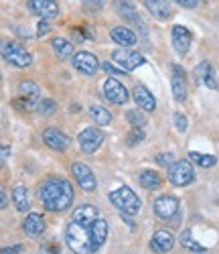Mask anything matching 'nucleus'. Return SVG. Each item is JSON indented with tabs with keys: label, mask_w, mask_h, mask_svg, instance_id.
Returning <instances> with one entry per match:
<instances>
[{
	"label": "nucleus",
	"mask_w": 219,
	"mask_h": 254,
	"mask_svg": "<svg viewBox=\"0 0 219 254\" xmlns=\"http://www.w3.org/2000/svg\"><path fill=\"white\" fill-rule=\"evenodd\" d=\"M39 199L49 211H65L73 203V187L63 177H49L39 187Z\"/></svg>",
	"instance_id": "obj_1"
},
{
	"label": "nucleus",
	"mask_w": 219,
	"mask_h": 254,
	"mask_svg": "<svg viewBox=\"0 0 219 254\" xmlns=\"http://www.w3.org/2000/svg\"><path fill=\"white\" fill-rule=\"evenodd\" d=\"M96 220H71L65 230V242L75 254H94L100 250L94 234Z\"/></svg>",
	"instance_id": "obj_2"
},
{
	"label": "nucleus",
	"mask_w": 219,
	"mask_h": 254,
	"mask_svg": "<svg viewBox=\"0 0 219 254\" xmlns=\"http://www.w3.org/2000/svg\"><path fill=\"white\" fill-rule=\"evenodd\" d=\"M110 201H112L122 211V214H126V216H136L138 211H140V207H142L138 195L130 187H126V185L124 187H118L116 191L110 193Z\"/></svg>",
	"instance_id": "obj_3"
},
{
	"label": "nucleus",
	"mask_w": 219,
	"mask_h": 254,
	"mask_svg": "<svg viewBox=\"0 0 219 254\" xmlns=\"http://www.w3.org/2000/svg\"><path fill=\"white\" fill-rule=\"evenodd\" d=\"M195 179V169H193V163H189L187 159H181V161H174L170 167H168V181L177 187H185L189 183H193Z\"/></svg>",
	"instance_id": "obj_4"
},
{
	"label": "nucleus",
	"mask_w": 219,
	"mask_h": 254,
	"mask_svg": "<svg viewBox=\"0 0 219 254\" xmlns=\"http://www.w3.org/2000/svg\"><path fill=\"white\" fill-rule=\"evenodd\" d=\"M2 57L6 63H10L14 67H20V69L31 67V63H33V55L18 43H6L2 47Z\"/></svg>",
	"instance_id": "obj_5"
},
{
	"label": "nucleus",
	"mask_w": 219,
	"mask_h": 254,
	"mask_svg": "<svg viewBox=\"0 0 219 254\" xmlns=\"http://www.w3.org/2000/svg\"><path fill=\"white\" fill-rule=\"evenodd\" d=\"M41 88L37 86L35 81L31 79H25V81H20V86H18V100L16 102H23V106L20 108L23 110H37V104L41 102Z\"/></svg>",
	"instance_id": "obj_6"
},
{
	"label": "nucleus",
	"mask_w": 219,
	"mask_h": 254,
	"mask_svg": "<svg viewBox=\"0 0 219 254\" xmlns=\"http://www.w3.org/2000/svg\"><path fill=\"white\" fill-rule=\"evenodd\" d=\"M112 59L116 65H120V69L124 71H134L136 67L144 65V55H140L138 51H130V49H118L112 53Z\"/></svg>",
	"instance_id": "obj_7"
},
{
	"label": "nucleus",
	"mask_w": 219,
	"mask_h": 254,
	"mask_svg": "<svg viewBox=\"0 0 219 254\" xmlns=\"http://www.w3.org/2000/svg\"><path fill=\"white\" fill-rule=\"evenodd\" d=\"M102 142H104V132L98 130V128H94V126L81 130V134H79V138H77L79 149H81V153H85V155L96 153L100 146H102Z\"/></svg>",
	"instance_id": "obj_8"
},
{
	"label": "nucleus",
	"mask_w": 219,
	"mask_h": 254,
	"mask_svg": "<svg viewBox=\"0 0 219 254\" xmlns=\"http://www.w3.org/2000/svg\"><path fill=\"white\" fill-rule=\"evenodd\" d=\"M104 96H106V100H110L112 104H118V106L120 104H126L128 98H130L126 86H124L122 81H118L116 77H108L104 81Z\"/></svg>",
	"instance_id": "obj_9"
},
{
	"label": "nucleus",
	"mask_w": 219,
	"mask_h": 254,
	"mask_svg": "<svg viewBox=\"0 0 219 254\" xmlns=\"http://www.w3.org/2000/svg\"><path fill=\"white\" fill-rule=\"evenodd\" d=\"M170 41H172V47L179 55H187L189 49H191V43H193V35L187 27H181V25H174L172 31H170Z\"/></svg>",
	"instance_id": "obj_10"
},
{
	"label": "nucleus",
	"mask_w": 219,
	"mask_h": 254,
	"mask_svg": "<svg viewBox=\"0 0 219 254\" xmlns=\"http://www.w3.org/2000/svg\"><path fill=\"white\" fill-rule=\"evenodd\" d=\"M73 67L83 73V75H94L98 69H100V61L96 55L87 53V51H79V53H73Z\"/></svg>",
	"instance_id": "obj_11"
},
{
	"label": "nucleus",
	"mask_w": 219,
	"mask_h": 254,
	"mask_svg": "<svg viewBox=\"0 0 219 254\" xmlns=\"http://www.w3.org/2000/svg\"><path fill=\"white\" fill-rule=\"evenodd\" d=\"M71 173L73 177L77 179V183L81 185V189H85V191H94V189L98 187V181H96V175L94 171L87 165L83 163H73L71 165Z\"/></svg>",
	"instance_id": "obj_12"
},
{
	"label": "nucleus",
	"mask_w": 219,
	"mask_h": 254,
	"mask_svg": "<svg viewBox=\"0 0 219 254\" xmlns=\"http://www.w3.org/2000/svg\"><path fill=\"white\" fill-rule=\"evenodd\" d=\"M29 10L45 20L59 16V4L55 0H29Z\"/></svg>",
	"instance_id": "obj_13"
},
{
	"label": "nucleus",
	"mask_w": 219,
	"mask_h": 254,
	"mask_svg": "<svg viewBox=\"0 0 219 254\" xmlns=\"http://www.w3.org/2000/svg\"><path fill=\"white\" fill-rule=\"evenodd\" d=\"M179 199L174 197V195H161L157 201H155V214L163 220H170L177 216V211H179Z\"/></svg>",
	"instance_id": "obj_14"
},
{
	"label": "nucleus",
	"mask_w": 219,
	"mask_h": 254,
	"mask_svg": "<svg viewBox=\"0 0 219 254\" xmlns=\"http://www.w3.org/2000/svg\"><path fill=\"white\" fill-rule=\"evenodd\" d=\"M193 75H195V81L199 83V86H205V88H209V90H215V71H213V65L209 61H201L199 65L195 67V71H193Z\"/></svg>",
	"instance_id": "obj_15"
},
{
	"label": "nucleus",
	"mask_w": 219,
	"mask_h": 254,
	"mask_svg": "<svg viewBox=\"0 0 219 254\" xmlns=\"http://www.w3.org/2000/svg\"><path fill=\"white\" fill-rule=\"evenodd\" d=\"M43 140H45V144L51 146L53 151H67V146L71 142L67 134H63L57 128H47L45 132H43Z\"/></svg>",
	"instance_id": "obj_16"
},
{
	"label": "nucleus",
	"mask_w": 219,
	"mask_h": 254,
	"mask_svg": "<svg viewBox=\"0 0 219 254\" xmlns=\"http://www.w3.org/2000/svg\"><path fill=\"white\" fill-rule=\"evenodd\" d=\"M172 96L177 102L187 100V75H185L183 67H179V65L172 67Z\"/></svg>",
	"instance_id": "obj_17"
},
{
	"label": "nucleus",
	"mask_w": 219,
	"mask_h": 254,
	"mask_svg": "<svg viewBox=\"0 0 219 254\" xmlns=\"http://www.w3.org/2000/svg\"><path fill=\"white\" fill-rule=\"evenodd\" d=\"M148 12L159 18V20H168L172 16V6L168 4V0H142Z\"/></svg>",
	"instance_id": "obj_18"
},
{
	"label": "nucleus",
	"mask_w": 219,
	"mask_h": 254,
	"mask_svg": "<svg viewBox=\"0 0 219 254\" xmlns=\"http://www.w3.org/2000/svg\"><path fill=\"white\" fill-rule=\"evenodd\" d=\"M132 98H134V102L138 104V108H140L142 112H152V110L157 108L155 96H152L144 86H136L134 92H132Z\"/></svg>",
	"instance_id": "obj_19"
},
{
	"label": "nucleus",
	"mask_w": 219,
	"mask_h": 254,
	"mask_svg": "<svg viewBox=\"0 0 219 254\" xmlns=\"http://www.w3.org/2000/svg\"><path fill=\"white\" fill-rule=\"evenodd\" d=\"M172 246H174V238H172L170 232H166V230L155 232V236H152V240H150V248L155 252H159V254L168 252Z\"/></svg>",
	"instance_id": "obj_20"
},
{
	"label": "nucleus",
	"mask_w": 219,
	"mask_h": 254,
	"mask_svg": "<svg viewBox=\"0 0 219 254\" xmlns=\"http://www.w3.org/2000/svg\"><path fill=\"white\" fill-rule=\"evenodd\" d=\"M23 230H25V234L31 236V238H37L41 236L43 232H45V220H43L41 214H29L23 222Z\"/></svg>",
	"instance_id": "obj_21"
},
{
	"label": "nucleus",
	"mask_w": 219,
	"mask_h": 254,
	"mask_svg": "<svg viewBox=\"0 0 219 254\" xmlns=\"http://www.w3.org/2000/svg\"><path fill=\"white\" fill-rule=\"evenodd\" d=\"M112 39L122 47H134L136 45V33L128 27H116L112 29Z\"/></svg>",
	"instance_id": "obj_22"
},
{
	"label": "nucleus",
	"mask_w": 219,
	"mask_h": 254,
	"mask_svg": "<svg viewBox=\"0 0 219 254\" xmlns=\"http://www.w3.org/2000/svg\"><path fill=\"white\" fill-rule=\"evenodd\" d=\"M114 8H116V12H118L122 18L130 20V23H140V18H138V10L134 8V4L130 2V0H116Z\"/></svg>",
	"instance_id": "obj_23"
},
{
	"label": "nucleus",
	"mask_w": 219,
	"mask_h": 254,
	"mask_svg": "<svg viewBox=\"0 0 219 254\" xmlns=\"http://www.w3.org/2000/svg\"><path fill=\"white\" fill-rule=\"evenodd\" d=\"M51 45L57 53V57L61 59H67V57H73V43H69L67 39H63V37H55L51 41Z\"/></svg>",
	"instance_id": "obj_24"
},
{
	"label": "nucleus",
	"mask_w": 219,
	"mask_h": 254,
	"mask_svg": "<svg viewBox=\"0 0 219 254\" xmlns=\"http://www.w3.org/2000/svg\"><path fill=\"white\" fill-rule=\"evenodd\" d=\"M140 185L144 187V189H148V191H152V189H159L161 187V183H163V179H161V175L157 173V171H150V169H146V171H142L140 173Z\"/></svg>",
	"instance_id": "obj_25"
},
{
	"label": "nucleus",
	"mask_w": 219,
	"mask_h": 254,
	"mask_svg": "<svg viewBox=\"0 0 219 254\" xmlns=\"http://www.w3.org/2000/svg\"><path fill=\"white\" fill-rule=\"evenodd\" d=\"M12 199H14V205L18 211H29V191L23 187V185H18L14 187V191H12Z\"/></svg>",
	"instance_id": "obj_26"
},
{
	"label": "nucleus",
	"mask_w": 219,
	"mask_h": 254,
	"mask_svg": "<svg viewBox=\"0 0 219 254\" xmlns=\"http://www.w3.org/2000/svg\"><path fill=\"white\" fill-rule=\"evenodd\" d=\"M90 116L94 118V122L96 124H100V126H106V124H110V120H112V114H110L104 106H92L90 108Z\"/></svg>",
	"instance_id": "obj_27"
},
{
	"label": "nucleus",
	"mask_w": 219,
	"mask_h": 254,
	"mask_svg": "<svg viewBox=\"0 0 219 254\" xmlns=\"http://www.w3.org/2000/svg\"><path fill=\"white\" fill-rule=\"evenodd\" d=\"M189 157H191V161H193V163L201 165V167H205V169H209V167H213V165L217 163V159H215L213 155H201V153H197V151L189 153Z\"/></svg>",
	"instance_id": "obj_28"
},
{
	"label": "nucleus",
	"mask_w": 219,
	"mask_h": 254,
	"mask_svg": "<svg viewBox=\"0 0 219 254\" xmlns=\"http://www.w3.org/2000/svg\"><path fill=\"white\" fill-rule=\"evenodd\" d=\"M55 110H57V104H55L51 98H41V102L37 104V112H39V114L49 116V114H53Z\"/></svg>",
	"instance_id": "obj_29"
},
{
	"label": "nucleus",
	"mask_w": 219,
	"mask_h": 254,
	"mask_svg": "<svg viewBox=\"0 0 219 254\" xmlns=\"http://www.w3.org/2000/svg\"><path fill=\"white\" fill-rule=\"evenodd\" d=\"M126 118H128V122L132 124V126H136V128H142V126L146 124V116L140 110H128L126 112Z\"/></svg>",
	"instance_id": "obj_30"
},
{
	"label": "nucleus",
	"mask_w": 219,
	"mask_h": 254,
	"mask_svg": "<svg viewBox=\"0 0 219 254\" xmlns=\"http://www.w3.org/2000/svg\"><path fill=\"white\" fill-rule=\"evenodd\" d=\"M181 242H183V246H185V248H189V250H195V252H205V248H203L201 244H197V242L191 238V230H185V232H183Z\"/></svg>",
	"instance_id": "obj_31"
},
{
	"label": "nucleus",
	"mask_w": 219,
	"mask_h": 254,
	"mask_svg": "<svg viewBox=\"0 0 219 254\" xmlns=\"http://www.w3.org/2000/svg\"><path fill=\"white\" fill-rule=\"evenodd\" d=\"M81 6L87 14H98L104 8V2L102 0H81Z\"/></svg>",
	"instance_id": "obj_32"
},
{
	"label": "nucleus",
	"mask_w": 219,
	"mask_h": 254,
	"mask_svg": "<svg viewBox=\"0 0 219 254\" xmlns=\"http://www.w3.org/2000/svg\"><path fill=\"white\" fill-rule=\"evenodd\" d=\"M144 140V130L142 128H136V126H132V132H130V136H128V146H136L138 142H142Z\"/></svg>",
	"instance_id": "obj_33"
},
{
	"label": "nucleus",
	"mask_w": 219,
	"mask_h": 254,
	"mask_svg": "<svg viewBox=\"0 0 219 254\" xmlns=\"http://www.w3.org/2000/svg\"><path fill=\"white\" fill-rule=\"evenodd\" d=\"M172 120H174V126H177V130H179V132H185V130H187V118H185V114L174 112Z\"/></svg>",
	"instance_id": "obj_34"
},
{
	"label": "nucleus",
	"mask_w": 219,
	"mask_h": 254,
	"mask_svg": "<svg viewBox=\"0 0 219 254\" xmlns=\"http://www.w3.org/2000/svg\"><path fill=\"white\" fill-rule=\"evenodd\" d=\"M102 69L106 71V73H110V75H122V73H126L124 69H120V67H116L114 63H110V61H106V63H102Z\"/></svg>",
	"instance_id": "obj_35"
},
{
	"label": "nucleus",
	"mask_w": 219,
	"mask_h": 254,
	"mask_svg": "<svg viewBox=\"0 0 219 254\" xmlns=\"http://www.w3.org/2000/svg\"><path fill=\"white\" fill-rule=\"evenodd\" d=\"M157 163L163 167H170L174 163V157L170 153H161V155H157Z\"/></svg>",
	"instance_id": "obj_36"
},
{
	"label": "nucleus",
	"mask_w": 219,
	"mask_h": 254,
	"mask_svg": "<svg viewBox=\"0 0 219 254\" xmlns=\"http://www.w3.org/2000/svg\"><path fill=\"white\" fill-rule=\"evenodd\" d=\"M49 31H51V25L47 23L45 18H41V23H39V27H37V37H45Z\"/></svg>",
	"instance_id": "obj_37"
},
{
	"label": "nucleus",
	"mask_w": 219,
	"mask_h": 254,
	"mask_svg": "<svg viewBox=\"0 0 219 254\" xmlns=\"http://www.w3.org/2000/svg\"><path fill=\"white\" fill-rule=\"evenodd\" d=\"M8 157H10V146L8 144H0V167L6 163Z\"/></svg>",
	"instance_id": "obj_38"
},
{
	"label": "nucleus",
	"mask_w": 219,
	"mask_h": 254,
	"mask_svg": "<svg viewBox=\"0 0 219 254\" xmlns=\"http://www.w3.org/2000/svg\"><path fill=\"white\" fill-rule=\"evenodd\" d=\"M174 2H177L179 6H183V8H197L201 0H174Z\"/></svg>",
	"instance_id": "obj_39"
},
{
	"label": "nucleus",
	"mask_w": 219,
	"mask_h": 254,
	"mask_svg": "<svg viewBox=\"0 0 219 254\" xmlns=\"http://www.w3.org/2000/svg\"><path fill=\"white\" fill-rule=\"evenodd\" d=\"M59 246L55 244V242H51V244H45V246H43L41 248V254H59Z\"/></svg>",
	"instance_id": "obj_40"
},
{
	"label": "nucleus",
	"mask_w": 219,
	"mask_h": 254,
	"mask_svg": "<svg viewBox=\"0 0 219 254\" xmlns=\"http://www.w3.org/2000/svg\"><path fill=\"white\" fill-rule=\"evenodd\" d=\"M20 252H23V246H20V244H16V246H6V248L0 250V254H20Z\"/></svg>",
	"instance_id": "obj_41"
},
{
	"label": "nucleus",
	"mask_w": 219,
	"mask_h": 254,
	"mask_svg": "<svg viewBox=\"0 0 219 254\" xmlns=\"http://www.w3.org/2000/svg\"><path fill=\"white\" fill-rule=\"evenodd\" d=\"M6 205H8V195L4 189H0V209H4Z\"/></svg>",
	"instance_id": "obj_42"
}]
</instances>
